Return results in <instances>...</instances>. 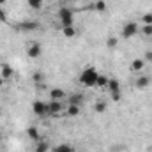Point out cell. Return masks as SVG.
Returning <instances> with one entry per match:
<instances>
[{
    "instance_id": "obj_6",
    "label": "cell",
    "mask_w": 152,
    "mask_h": 152,
    "mask_svg": "<svg viewBox=\"0 0 152 152\" xmlns=\"http://www.w3.org/2000/svg\"><path fill=\"white\" fill-rule=\"evenodd\" d=\"M27 55H28V58H37L41 55V44L39 42H30L28 48H27Z\"/></svg>"
},
{
    "instance_id": "obj_32",
    "label": "cell",
    "mask_w": 152,
    "mask_h": 152,
    "mask_svg": "<svg viewBox=\"0 0 152 152\" xmlns=\"http://www.w3.org/2000/svg\"><path fill=\"white\" fill-rule=\"evenodd\" d=\"M0 117H2V108H0Z\"/></svg>"
},
{
    "instance_id": "obj_33",
    "label": "cell",
    "mask_w": 152,
    "mask_h": 152,
    "mask_svg": "<svg viewBox=\"0 0 152 152\" xmlns=\"http://www.w3.org/2000/svg\"><path fill=\"white\" fill-rule=\"evenodd\" d=\"M0 140H2V134H0Z\"/></svg>"
},
{
    "instance_id": "obj_31",
    "label": "cell",
    "mask_w": 152,
    "mask_h": 152,
    "mask_svg": "<svg viewBox=\"0 0 152 152\" xmlns=\"http://www.w3.org/2000/svg\"><path fill=\"white\" fill-rule=\"evenodd\" d=\"M7 4V0H0V5H5Z\"/></svg>"
},
{
    "instance_id": "obj_4",
    "label": "cell",
    "mask_w": 152,
    "mask_h": 152,
    "mask_svg": "<svg viewBox=\"0 0 152 152\" xmlns=\"http://www.w3.org/2000/svg\"><path fill=\"white\" fill-rule=\"evenodd\" d=\"M64 110H66L64 101L51 99V101L48 103V113H50V115H60V113H64Z\"/></svg>"
},
{
    "instance_id": "obj_22",
    "label": "cell",
    "mask_w": 152,
    "mask_h": 152,
    "mask_svg": "<svg viewBox=\"0 0 152 152\" xmlns=\"http://www.w3.org/2000/svg\"><path fill=\"white\" fill-rule=\"evenodd\" d=\"M94 9H96L97 12H104V11H106V2H104V0H97V2L94 4Z\"/></svg>"
},
{
    "instance_id": "obj_3",
    "label": "cell",
    "mask_w": 152,
    "mask_h": 152,
    "mask_svg": "<svg viewBox=\"0 0 152 152\" xmlns=\"http://www.w3.org/2000/svg\"><path fill=\"white\" fill-rule=\"evenodd\" d=\"M138 34V25H136V21H127L124 27H122V30H120V36L124 39H131L133 36H136Z\"/></svg>"
},
{
    "instance_id": "obj_23",
    "label": "cell",
    "mask_w": 152,
    "mask_h": 152,
    "mask_svg": "<svg viewBox=\"0 0 152 152\" xmlns=\"http://www.w3.org/2000/svg\"><path fill=\"white\" fill-rule=\"evenodd\" d=\"M142 23L143 25H152V12H145V14H142Z\"/></svg>"
},
{
    "instance_id": "obj_14",
    "label": "cell",
    "mask_w": 152,
    "mask_h": 152,
    "mask_svg": "<svg viewBox=\"0 0 152 152\" xmlns=\"http://www.w3.org/2000/svg\"><path fill=\"white\" fill-rule=\"evenodd\" d=\"M27 136L30 138V140H34V142H39L41 140V134H39V129L37 127H27Z\"/></svg>"
},
{
    "instance_id": "obj_17",
    "label": "cell",
    "mask_w": 152,
    "mask_h": 152,
    "mask_svg": "<svg viewBox=\"0 0 152 152\" xmlns=\"http://www.w3.org/2000/svg\"><path fill=\"white\" fill-rule=\"evenodd\" d=\"M66 115L67 117H78L80 115V106H76V104H66Z\"/></svg>"
},
{
    "instance_id": "obj_9",
    "label": "cell",
    "mask_w": 152,
    "mask_h": 152,
    "mask_svg": "<svg viewBox=\"0 0 152 152\" xmlns=\"http://www.w3.org/2000/svg\"><path fill=\"white\" fill-rule=\"evenodd\" d=\"M62 36L67 39L71 37H76L78 36V28H76L75 25H69V27H62Z\"/></svg>"
},
{
    "instance_id": "obj_16",
    "label": "cell",
    "mask_w": 152,
    "mask_h": 152,
    "mask_svg": "<svg viewBox=\"0 0 152 152\" xmlns=\"http://www.w3.org/2000/svg\"><path fill=\"white\" fill-rule=\"evenodd\" d=\"M50 151V143L44 142V140H39L36 142V147H34V152H48Z\"/></svg>"
},
{
    "instance_id": "obj_15",
    "label": "cell",
    "mask_w": 152,
    "mask_h": 152,
    "mask_svg": "<svg viewBox=\"0 0 152 152\" xmlns=\"http://www.w3.org/2000/svg\"><path fill=\"white\" fill-rule=\"evenodd\" d=\"M67 104H76V106H81V104H83V96H81V94H73V96H69Z\"/></svg>"
},
{
    "instance_id": "obj_24",
    "label": "cell",
    "mask_w": 152,
    "mask_h": 152,
    "mask_svg": "<svg viewBox=\"0 0 152 152\" xmlns=\"http://www.w3.org/2000/svg\"><path fill=\"white\" fill-rule=\"evenodd\" d=\"M117 44H118V39H117V37H113V36H112V37H108V41H106V46H108L110 50L117 48Z\"/></svg>"
},
{
    "instance_id": "obj_27",
    "label": "cell",
    "mask_w": 152,
    "mask_h": 152,
    "mask_svg": "<svg viewBox=\"0 0 152 152\" xmlns=\"http://www.w3.org/2000/svg\"><path fill=\"white\" fill-rule=\"evenodd\" d=\"M32 80H34V81H36V83H39V81H41V80H42V73H39V71H36V73H34V75H32Z\"/></svg>"
},
{
    "instance_id": "obj_2",
    "label": "cell",
    "mask_w": 152,
    "mask_h": 152,
    "mask_svg": "<svg viewBox=\"0 0 152 152\" xmlns=\"http://www.w3.org/2000/svg\"><path fill=\"white\" fill-rule=\"evenodd\" d=\"M58 20H60V25L62 27H69V25H75V14L69 7H60L58 9Z\"/></svg>"
},
{
    "instance_id": "obj_30",
    "label": "cell",
    "mask_w": 152,
    "mask_h": 152,
    "mask_svg": "<svg viewBox=\"0 0 152 152\" xmlns=\"http://www.w3.org/2000/svg\"><path fill=\"white\" fill-rule=\"evenodd\" d=\"M4 81H5V80H4V78L0 76V90H2V87H4Z\"/></svg>"
},
{
    "instance_id": "obj_28",
    "label": "cell",
    "mask_w": 152,
    "mask_h": 152,
    "mask_svg": "<svg viewBox=\"0 0 152 152\" xmlns=\"http://www.w3.org/2000/svg\"><path fill=\"white\" fill-rule=\"evenodd\" d=\"M0 21H4V23L7 21V12L2 9V5H0Z\"/></svg>"
},
{
    "instance_id": "obj_12",
    "label": "cell",
    "mask_w": 152,
    "mask_h": 152,
    "mask_svg": "<svg viewBox=\"0 0 152 152\" xmlns=\"http://www.w3.org/2000/svg\"><path fill=\"white\" fill-rule=\"evenodd\" d=\"M12 75H14L12 67H11L9 64H2V67H0V76H2L4 80H9V78H12Z\"/></svg>"
},
{
    "instance_id": "obj_13",
    "label": "cell",
    "mask_w": 152,
    "mask_h": 152,
    "mask_svg": "<svg viewBox=\"0 0 152 152\" xmlns=\"http://www.w3.org/2000/svg\"><path fill=\"white\" fill-rule=\"evenodd\" d=\"M18 28H21V30H37L39 23L37 21H23V23L18 25Z\"/></svg>"
},
{
    "instance_id": "obj_19",
    "label": "cell",
    "mask_w": 152,
    "mask_h": 152,
    "mask_svg": "<svg viewBox=\"0 0 152 152\" xmlns=\"http://www.w3.org/2000/svg\"><path fill=\"white\" fill-rule=\"evenodd\" d=\"M108 76L106 75H99L97 76V83H96V87H99V88H106V85H108Z\"/></svg>"
},
{
    "instance_id": "obj_18",
    "label": "cell",
    "mask_w": 152,
    "mask_h": 152,
    "mask_svg": "<svg viewBox=\"0 0 152 152\" xmlns=\"http://www.w3.org/2000/svg\"><path fill=\"white\" fill-rule=\"evenodd\" d=\"M51 152H75V149L69 145V143H60V145H57V147H53Z\"/></svg>"
},
{
    "instance_id": "obj_8",
    "label": "cell",
    "mask_w": 152,
    "mask_h": 152,
    "mask_svg": "<svg viewBox=\"0 0 152 152\" xmlns=\"http://www.w3.org/2000/svg\"><path fill=\"white\" fill-rule=\"evenodd\" d=\"M145 60L143 58H134L133 62H131V66H129V69L133 71V73H142L143 71V67H145Z\"/></svg>"
},
{
    "instance_id": "obj_10",
    "label": "cell",
    "mask_w": 152,
    "mask_h": 152,
    "mask_svg": "<svg viewBox=\"0 0 152 152\" xmlns=\"http://www.w3.org/2000/svg\"><path fill=\"white\" fill-rule=\"evenodd\" d=\"M106 90H108L110 94L120 92V83H118V80H115V78H110V80H108V85H106Z\"/></svg>"
},
{
    "instance_id": "obj_21",
    "label": "cell",
    "mask_w": 152,
    "mask_h": 152,
    "mask_svg": "<svg viewBox=\"0 0 152 152\" xmlns=\"http://www.w3.org/2000/svg\"><path fill=\"white\" fill-rule=\"evenodd\" d=\"M94 110H96L97 113H104V112H106V103H104V101H101V99H99V101H96Z\"/></svg>"
},
{
    "instance_id": "obj_20",
    "label": "cell",
    "mask_w": 152,
    "mask_h": 152,
    "mask_svg": "<svg viewBox=\"0 0 152 152\" xmlns=\"http://www.w3.org/2000/svg\"><path fill=\"white\" fill-rule=\"evenodd\" d=\"M27 4H28V7H30V9H36V11H39V9H42L44 0H27Z\"/></svg>"
},
{
    "instance_id": "obj_26",
    "label": "cell",
    "mask_w": 152,
    "mask_h": 152,
    "mask_svg": "<svg viewBox=\"0 0 152 152\" xmlns=\"http://www.w3.org/2000/svg\"><path fill=\"white\" fill-rule=\"evenodd\" d=\"M143 60H145V62H151V64H152V50H147V51H145Z\"/></svg>"
},
{
    "instance_id": "obj_29",
    "label": "cell",
    "mask_w": 152,
    "mask_h": 152,
    "mask_svg": "<svg viewBox=\"0 0 152 152\" xmlns=\"http://www.w3.org/2000/svg\"><path fill=\"white\" fill-rule=\"evenodd\" d=\"M112 99H113V101H120V99H122V94H120V92H115V94H112Z\"/></svg>"
},
{
    "instance_id": "obj_11",
    "label": "cell",
    "mask_w": 152,
    "mask_h": 152,
    "mask_svg": "<svg viewBox=\"0 0 152 152\" xmlns=\"http://www.w3.org/2000/svg\"><path fill=\"white\" fill-rule=\"evenodd\" d=\"M50 97H51V99H57V101H64V99H66V92H64L62 88H57V87H55V88L50 90Z\"/></svg>"
},
{
    "instance_id": "obj_5",
    "label": "cell",
    "mask_w": 152,
    "mask_h": 152,
    "mask_svg": "<svg viewBox=\"0 0 152 152\" xmlns=\"http://www.w3.org/2000/svg\"><path fill=\"white\" fill-rule=\"evenodd\" d=\"M32 112L36 115H39V117H42V115L48 113V103H44V101H39V99H36L34 103H32Z\"/></svg>"
},
{
    "instance_id": "obj_25",
    "label": "cell",
    "mask_w": 152,
    "mask_h": 152,
    "mask_svg": "<svg viewBox=\"0 0 152 152\" xmlns=\"http://www.w3.org/2000/svg\"><path fill=\"white\" fill-rule=\"evenodd\" d=\"M142 34H143V36H152V25H143Z\"/></svg>"
},
{
    "instance_id": "obj_7",
    "label": "cell",
    "mask_w": 152,
    "mask_h": 152,
    "mask_svg": "<svg viewBox=\"0 0 152 152\" xmlns=\"http://www.w3.org/2000/svg\"><path fill=\"white\" fill-rule=\"evenodd\" d=\"M151 76H147V75H142V76H138L136 78V81H134V85H136V88H140V90H143V88H147L149 85H151Z\"/></svg>"
},
{
    "instance_id": "obj_1",
    "label": "cell",
    "mask_w": 152,
    "mask_h": 152,
    "mask_svg": "<svg viewBox=\"0 0 152 152\" xmlns=\"http://www.w3.org/2000/svg\"><path fill=\"white\" fill-rule=\"evenodd\" d=\"M97 76H99V73H97L94 67H87V69L81 71V75H80V81H81V85H85V87H96V83H97Z\"/></svg>"
}]
</instances>
